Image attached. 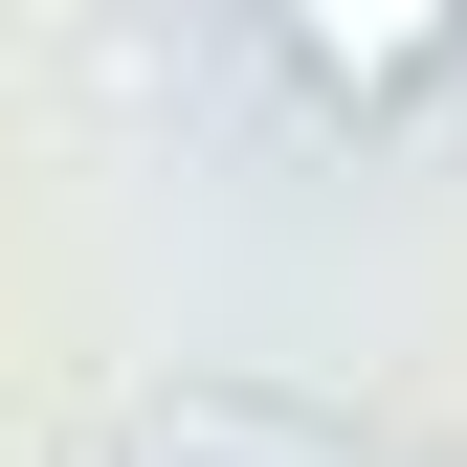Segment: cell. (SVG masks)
<instances>
[{
  "instance_id": "6da1fadb",
  "label": "cell",
  "mask_w": 467,
  "mask_h": 467,
  "mask_svg": "<svg viewBox=\"0 0 467 467\" xmlns=\"http://www.w3.org/2000/svg\"><path fill=\"white\" fill-rule=\"evenodd\" d=\"M267 67L379 134V111H423V89L467 67V0H267Z\"/></svg>"
},
{
  "instance_id": "7a4b0ae2",
  "label": "cell",
  "mask_w": 467,
  "mask_h": 467,
  "mask_svg": "<svg viewBox=\"0 0 467 467\" xmlns=\"http://www.w3.org/2000/svg\"><path fill=\"white\" fill-rule=\"evenodd\" d=\"M156 467H423V445H379V423H312V400H267V379H156Z\"/></svg>"
}]
</instances>
